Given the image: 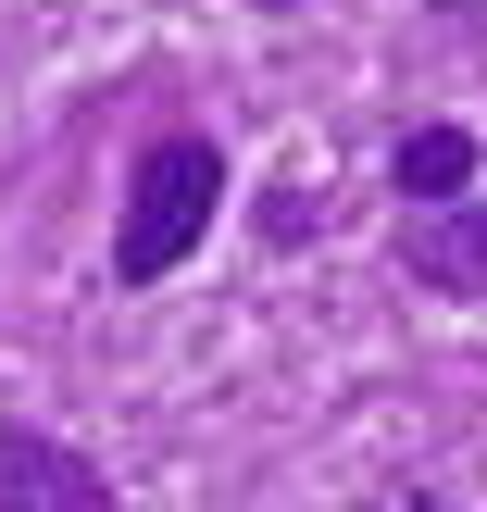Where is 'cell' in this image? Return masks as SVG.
<instances>
[{
	"label": "cell",
	"mask_w": 487,
	"mask_h": 512,
	"mask_svg": "<svg viewBox=\"0 0 487 512\" xmlns=\"http://www.w3.org/2000/svg\"><path fill=\"white\" fill-rule=\"evenodd\" d=\"M400 200H413V213H438V200H463L475 188V138L463 125H400Z\"/></svg>",
	"instance_id": "277c9868"
},
{
	"label": "cell",
	"mask_w": 487,
	"mask_h": 512,
	"mask_svg": "<svg viewBox=\"0 0 487 512\" xmlns=\"http://www.w3.org/2000/svg\"><path fill=\"white\" fill-rule=\"evenodd\" d=\"M263 13H300V0H263Z\"/></svg>",
	"instance_id": "5b68a950"
},
{
	"label": "cell",
	"mask_w": 487,
	"mask_h": 512,
	"mask_svg": "<svg viewBox=\"0 0 487 512\" xmlns=\"http://www.w3.org/2000/svg\"><path fill=\"white\" fill-rule=\"evenodd\" d=\"M400 275L413 288H438V300H487V200H438V213H413L400 225Z\"/></svg>",
	"instance_id": "3957f363"
},
{
	"label": "cell",
	"mask_w": 487,
	"mask_h": 512,
	"mask_svg": "<svg viewBox=\"0 0 487 512\" xmlns=\"http://www.w3.org/2000/svg\"><path fill=\"white\" fill-rule=\"evenodd\" d=\"M213 213H225V150L200 138V125L150 138L138 163H125V213H113V288H163V275L188 263L200 238H213Z\"/></svg>",
	"instance_id": "6da1fadb"
},
{
	"label": "cell",
	"mask_w": 487,
	"mask_h": 512,
	"mask_svg": "<svg viewBox=\"0 0 487 512\" xmlns=\"http://www.w3.org/2000/svg\"><path fill=\"white\" fill-rule=\"evenodd\" d=\"M0 512H113L88 450L38 438V425H0Z\"/></svg>",
	"instance_id": "7a4b0ae2"
}]
</instances>
